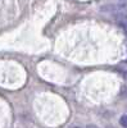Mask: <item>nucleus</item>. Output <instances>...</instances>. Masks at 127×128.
Wrapping results in <instances>:
<instances>
[{"mask_svg": "<svg viewBox=\"0 0 127 128\" xmlns=\"http://www.w3.org/2000/svg\"><path fill=\"white\" fill-rule=\"evenodd\" d=\"M115 20H117L118 26H121L127 32V18H121V19H115Z\"/></svg>", "mask_w": 127, "mask_h": 128, "instance_id": "obj_2", "label": "nucleus"}, {"mask_svg": "<svg viewBox=\"0 0 127 128\" xmlns=\"http://www.w3.org/2000/svg\"><path fill=\"white\" fill-rule=\"evenodd\" d=\"M121 2H123V3H127V0H121Z\"/></svg>", "mask_w": 127, "mask_h": 128, "instance_id": "obj_6", "label": "nucleus"}, {"mask_svg": "<svg viewBox=\"0 0 127 128\" xmlns=\"http://www.w3.org/2000/svg\"><path fill=\"white\" fill-rule=\"evenodd\" d=\"M119 124L123 127V128H127V115H122L119 118Z\"/></svg>", "mask_w": 127, "mask_h": 128, "instance_id": "obj_3", "label": "nucleus"}, {"mask_svg": "<svg viewBox=\"0 0 127 128\" xmlns=\"http://www.w3.org/2000/svg\"><path fill=\"white\" fill-rule=\"evenodd\" d=\"M86 128H98V127H96V126H94V124H89Z\"/></svg>", "mask_w": 127, "mask_h": 128, "instance_id": "obj_5", "label": "nucleus"}, {"mask_svg": "<svg viewBox=\"0 0 127 128\" xmlns=\"http://www.w3.org/2000/svg\"><path fill=\"white\" fill-rule=\"evenodd\" d=\"M119 73H121L122 76H123V77L127 80V70H126V69H119Z\"/></svg>", "mask_w": 127, "mask_h": 128, "instance_id": "obj_4", "label": "nucleus"}, {"mask_svg": "<svg viewBox=\"0 0 127 128\" xmlns=\"http://www.w3.org/2000/svg\"><path fill=\"white\" fill-rule=\"evenodd\" d=\"M109 128H115V127H109Z\"/></svg>", "mask_w": 127, "mask_h": 128, "instance_id": "obj_7", "label": "nucleus"}, {"mask_svg": "<svg viewBox=\"0 0 127 128\" xmlns=\"http://www.w3.org/2000/svg\"><path fill=\"white\" fill-rule=\"evenodd\" d=\"M75 128H80V127H75Z\"/></svg>", "mask_w": 127, "mask_h": 128, "instance_id": "obj_8", "label": "nucleus"}, {"mask_svg": "<svg viewBox=\"0 0 127 128\" xmlns=\"http://www.w3.org/2000/svg\"><path fill=\"white\" fill-rule=\"evenodd\" d=\"M101 12L110 14L114 17V19L127 18V3H115V4H107L101 6Z\"/></svg>", "mask_w": 127, "mask_h": 128, "instance_id": "obj_1", "label": "nucleus"}]
</instances>
